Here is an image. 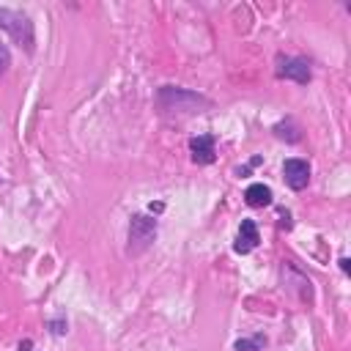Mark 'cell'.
<instances>
[{"instance_id":"cell-1","label":"cell","mask_w":351,"mask_h":351,"mask_svg":"<svg viewBox=\"0 0 351 351\" xmlns=\"http://www.w3.org/2000/svg\"><path fill=\"white\" fill-rule=\"evenodd\" d=\"M156 104L162 112H178V115H195V112H203V107H208V99L186 90V88H173V85H165L159 88L156 93Z\"/></svg>"},{"instance_id":"cell-3","label":"cell","mask_w":351,"mask_h":351,"mask_svg":"<svg viewBox=\"0 0 351 351\" xmlns=\"http://www.w3.org/2000/svg\"><path fill=\"white\" fill-rule=\"evenodd\" d=\"M154 239H156V219L145 214H134L129 222V252L132 255L145 252Z\"/></svg>"},{"instance_id":"cell-5","label":"cell","mask_w":351,"mask_h":351,"mask_svg":"<svg viewBox=\"0 0 351 351\" xmlns=\"http://www.w3.org/2000/svg\"><path fill=\"white\" fill-rule=\"evenodd\" d=\"M282 178H285V184L291 186V189H304L307 184H310V162L307 159H285V165H282Z\"/></svg>"},{"instance_id":"cell-12","label":"cell","mask_w":351,"mask_h":351,"mask_svg":"<svg viewBox=\"0 0 351 351\" xmlns=\"http://www.w3.org/2000/svg\"><path fill=\"white\" fill-rule=\"evenodd\" d=\"M16 351H36V346H33V343H30V340H22V343H19V348H16Z\"/></svg>"},{"instance_id":"cell-7","label":"cell","mask_w":351,"mask_h":351,"mask_svg":"<svg viewBox=\"0 0 351 351\" xmlns=\"http://www.w3.org/2000/svg\"><path fill=\"white\" fill-rule=\"evenodd\" d=\"M258 241H261V236H258V225H255L252 219H241L233 250H236L239 255H247V252H252V250L258 247Z\"/></svg>"},{"instance_id":"cell-6","label":"cell","mask_w":351,"mask_h":351,"mask_svg":"<svg viewBox=\"0 0 351 351\" xmlns=\"http://www.w3.org/2000/svg\"><path fill=\"white\" fill-rule=\"evenodd\" d=\"M189 154H192V162H197V165H211V162H214V154H217L214 137H211V134H197V137H192V140H189Z\"/></svg>"},{"instance_id":"cell-4","label":"cell","mask_w":351,"mask_h":351,"mask_svg":"<svg viewBox=\"0 0 351 351\" xmlns=\"http://www.w3.org/2000/svg\"><path fill=\"white\" fill-rule=\"evenodd\" d=\"M274 71H277V77H282V80H293V82H299V85H307L310 77H313L310 63H307L304 58H291V55H280Z\"/></svg>"},{"instance_id":"cell-10","label":"cell","mask_w":351,"mask_h":351,"mask_svg":"<svg viewBox=\"0 0 351 351\" xmlns=\"http://www.w3.org/2000/svg\"><path fill=\"white\" fill-rule=\"evenodd\" d=\"M274 134H277V137H282V140H288V143H296V140H299V129H296L291 121L277 123V126H274Z\"/></svg>"},{"instance_id":"cell-2","label":"cell","mask_w":351,"mask_h":351,"mask_svg":"<svg viewBox=\"0 0 351 351\" xmlns=\"http://www.w3.org/2000/svg\"><path fill=\"white\" fill-rule=\"evenodd\" d=\"M0 27H3L19 47H25L27 52H33V41H36V36H33V22L27 19V14L0 5Z\"/></svg>"},{"instance_id":"cell-11","label":"cell","mask_w":351,"mask_h":351,"mask_svg":"<svg viewBox=\"0 0 351 351\" xmlns=\"http://www.w3.org/2000/svg\"><path fill=\"white\" fill-rule=\"evenodd\" d=\"M11 66V55H8V49H5V44H0V74L5 71Z\"/></svg>"},{"instance_id":"cell-8","label":"cell","mask_w":351,"mask_h":351,"mask_svg":"<svg viewBox=\"0 0 351 351\" xmlns=\"http://www.w3.org/2000/svg\"><path fill=\"white\" fill-rule=\"evenodd\" d=\"M244 200H247V206H252V208H263V206H269L271 203V189L266 186V184H250L247 186V192H244Z\"/></svg>"},{"instance_id":"cell-9","label":"cell","mask_w":351,"mask_h":351,"mask_svg":"<svg viewBox=\"0 0 351 351\" xmlns=\"http://www.w3.org/2000/svg\"><path fill=\"white\" fill-rule=\"evenodd\" d=\"M266 346V337L263 335H255V337H241L236 340V351H261Z\"/></svg>"}]
</instances>
